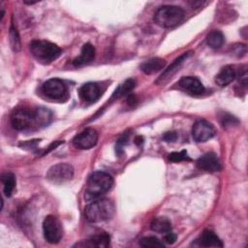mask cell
<instances>
[{"mask_svg": "<svg viewBox=\"0 0 248 248\" xmlns=\"http://www.w3.org/2000/svg\"><path fill=\"white\" fill-rule=\"evenodd\" d=\"M114 204L108 199H97L89 202L84 209V215L90 223H100L112 217Z\"/></svg>", "mask_w": 248, "mask_h": 248, "instance_id": "1", "label": "cell"}, {"mask_svg": "<svg viewBox=\"0 0 248 248\" xmlns=\"http://www.w3.org/2000/svg\"><path fill=\"white\" fill-rule=\"evenodd\" d=\"M113 185V179L111 175L105 171L93 172L88 181L86 187V199L93 200L97 199L105 193L108 192Z\"/></svg>", "mask_w": 248, "mask_h": 248, "instance_id": "2", "label": "cell"}, {"mask_svg": "<svg viewBox=\"0 0 248 248\" xmlns=\"http://www.w3.org/2000/svg\"><path fill=\"white\" fill-rule=\"evenodd\" d=\"M184 18V11L178 6L166 5L160 7L154 14L155 23L163 28H170L180 23Z\"/></svg>", "mask_w": 248, "mask_h": 248, "instance_id": "3", "label": "cell"}, {"mask_svg": "<svg viewBox=\"0 0 248 248\" xmlns=\"http://www.w3.org/2000/svg\"><path fill=\"white\" fill-rule=\"evenodd\" d=\"M32 54L43 62H51L61 54V48L46 40H34L29 45Z\"/></svg>", "mask_w": 248, "mask_h": 248, "instance_id": "4", "label": "cell"}, {"mask_svg": "<svg viewBox=\"0 0 248 248\" xmlns=\"http://www.w3.org/2000/svg\"><path fill=\"white\" fill-rule=\"evenodd\" d=\"M11 124L16 130H28L37 125V112L28 108H18L11 115Z\"/></svg>", "mask_w": 248, "mask_h": 248, "instance_id": "5", "label": "cell"}, {"mask_svg": "<svg viewBox=\"0 0 248 248\" xmlns=\"http://www.w3.org/2000/svg\"><path fill=\"white\" fill-rule=\"evenodd\" d=\"M43 233L45 239L55 244L60 241L63 235V229L60 221L53 215H48L43 222Z\"/></svg>", "mask_w": 248, "mask_h": 248, "instance_id": "6", "label": "cell"}, {"mask_svg": "<svg viewBox=\"0 0 248 248\" xmlns=\"http://www.w3.org/2000/svg\"><path fill=\"white\" fill-rule=\"evenodd\" d=\"M74 175V169L70 164L59 163L49 168L46 172L48 181L54 184H61L72 179Z\"/></svg>", "mask_w": 248, "mask_h": 248, "instance_id": "7", "label": "cell"}, {"mask_svg": "<svg viewBox=\"0 0 248 248\" xmlns=\"http://www.w3.org/2000/svg\"><path fill=\"white\" fill-rule=\"evenodd\" d=\"M98 141V133L94 128H85L78 133L73 140V143L79 149H90Z\"/></svg>", "mask_w": 248, "mask_h": 248, "instance_id": "8", "label": "cell"}, {"mask_svg": "<svg viewBox=\"0 0 248 248\" xmlns=\"http://www.w3.org/2000/svg\"><path fill=\"white\" fill-rule=\"evenodd\" d=\"M42 90L47 98L52 100H59L65 95L67 91V87L63 80L57 78H53L47 79L43 84Z\"/></svg>", "mask_w": 248, "mask_h": 248, "instance_id": "9", "label": "cell"}, {"mask_svg": "<svg viewBox=\"0 0 248 248\" xmlns=\"http://www.w3.org/2000/svg\"><path fill=\"white\" fill-rule=\"evenodd\" d=\"M214 127L205 120L197 121L192 129V135L196 141L204 142L215 136Z\"/></svg>", "mask_w": 248, "mask_h": 248, "instance_id": "10", "label": "cell"}, {"mask_svg": "<svg viewBox=\"0 0 248 248\" xmlns=\"http://www.w3.org/2000/svg\"><path fill=\"white\" fill-rule=\"evenodd\" d=\"M197 166L200 170H202L208 172L219 171L222 169V165L219 157L213 152H208L202 155V157H200L197 161Z\"/></svg>", "mask_w": 248, "mask_h": 248, "instance_id": "11", "label": "cell"}, {"mask_svg": "<svg viewBox=\"0 0 248 248\" xmlns=\"http://www.w3.org/2000/svg\"><path fill=\"white\" fill-rule=\"evenodd\" d=\"M178 85L181 89L186 91L190 95H201L204 92V86L202 81L195 77H183L178 81Z\"/></svg>", "mask_w": 248, "mask_h": 248, "instance_id": "12", "label": "cell"}, {"mask_svg": "<svg viewBox=\"0 0 248 248\" xmlns=\"http://www.w3.org/2000/svg\"><path fill=\"white\" fill-rule=\"evenodd\" d=\"M80 99L85 103H94L101 97V88L96 82H86L78 90Z\"/></svg>", "mask_w": 248, "mask_h": 248, "instance_id": "13", "label": "cell"}, {"mask_svg": "<svg viewBox=\"0 0 248 248\" xmlns=\"http://www.w3.org/2000/svg\"><path fill=\"white\" fill-rule=\"evenodd\" d=\"M192 53H193L192 51H187V52L182 53L179 57H177V58L167 68V70H165V71L163 72V74L158 78V79H157L155 82H156V83H160V82L165 81V80L168 79L169 78H170V77L179 69V67L183 64V62H184L186 59H188V58L190 57V55H191Z\"/></svg>", "mask_w": 248, "mask_h": 248, "instance_id": "14", "label": "cell"}, {"mask_svg": "<svg viewBox=\"0 0 248 248\" xmlns=\"http://www.w3.org/2000/svg\"><path fill=\"white\" fill-rule=\"evenodd\" d=\"M94 58H95V47L88 43L82 46L80 54L74 59L73 64L76 67H79L92 62Z\"/></svg>", "mask_w": 248, "mask_h": 248, "instance_id": "15", "label": "cell"}, {"mask_svg": "<svg viewBox=\"0 0 248 248\" xmlns=\"http://www.w3.org/2000/svg\"><path fill=\"white\" fill-rule=\"evenodd\" d=\"M199 245L203 247H222L223 243L221 239L213 232L205 230L202 232L200 237L197 239Z\"/></svg>", "mask_w": 248, "mask_h": 248, "instance_id": "16", "label": "cell"}, {"mask_svg": "<svg viewBox=\"0 0 248 248\" xmlns=\"http://www.w3.org/2000/svg\"><path fill=\"white\" fill-rule=\"evenodd\" d=\"M166 65V61L162 58L159 57H154V58H150L147 61L143 62L140 68V70L146 74V75H151L154 73H157L159 71H161L162 69H164Z\"/></svg>", "mask_w": 248, "mask_h": 248, "instance_id": "17", "label": "cell"}, {"mask_svg": "<svg viewBox=\"0 0 248 248\" xmlns=\"http://www.w3.org/2000/svg\"><path fill=\"white\" fill-rule=\"evenodd\" d=\"M235 78V72L232 66H225L215 77V82L220 86H227Z\"/></svg>", "mask_w": 248, "mask_h": 248, "instance_id": "18", "label": "cell"}, {"mask_svg": "<svg viewBox=\"0 0 248 248\" xmlns=\"http://www.w3.org/2000/svg\"><path fill=\"white\" fill-rule=\"evenodd\" d=\"M150 228L152 231L159 233H166L171 231V224L166 217H157L154 218L150 224Z\"/></svg>", "mask_w": 248, "mask_h": 248, "instance_id": "19", "label": "cell"}, {"mask_svg": "<svg viewBox=\"0 0 248 248\" xmlns=\"http://www.w3.org/2000/svg\"><path fill=\"white\" fill-rule=\"evenodd\" d=\"M109 244V235L106 232L98 233L91 236L86 240L84 245L86 246H96V247H107Z\"/></svg>", "mask_w": 248, "mask_h": 248, "instance_id": "20", "label": "cell"}, {"mask_svg": "<svg viewBox=\"0 0 248 248\" xmlns=\"http://www.w3.org/2000/svg\"><path fill=\"white\" fill-rule=\"evenodd\" d=\"M2 183L3 191L7 197H10L16 186V177L13 172L7 171L2 174Z\"/></svg>", "mask_w": 248, "mask_h": 248, "instance_id": "21", "label": "cell"}, {"mask_svg": "<svg viewBox=\"0 0 248 248\" xmlns=\"http://www.w3.org/2000/svg\"><path fill=\"white\" fill-rule=\"evenodd\" d=\"M206 43L212 48H219L224 43V35L219 30H212L206 36Z\"/></svg>", "mask_w": 248, "mask_h": 248, "instance_id": "22", "label": "cell"}, {"mask_svg": "<svg viewBox=\"0 0 248 248\" xmlns=\"http://www.w3.org/2000/svg\"><path fill=\"white\" fill-rule=\"evenodd\" d=\"M136 82L133 78H129L125 80L123 83H121L114 91L113 93V98H120L123 96L128 95L135 87Z\"/></svg>", "mask_w": 248, "mask_h": 248, "instance_id": "23", "label": "cell"}, {"mask_svg": "<svg viewBox=\"0 0 248 248\" xmlns=\"http://www.w3.org/2000/svg\"><path fill=\"white\" fill-rule=\"evenodd\" d=\"M37 112V125L38 126H45L47 125L51 120V112L45 108H39L36 109Z\"/></svg>", "mask_w": 248, "mask_h": 248, "instance_id": "24", "label": "cell"}, {"mask_svg": "<svg viewBox=\"0 0 248 248\" xmlns=\"http://www.w3.org/2000/svg\"><path fill=\"white\" fill-rule=\"evenodd\" d=\"M10 43H11L12 48L15 51L20 50V47H21L20 38H19V34H18L14 23H12L11 27H10Z\"/></svg>", "mask_w": 248, "mask_h": 248, "instance_id": "25", "label": "cell"}, {"mask_svg": "<svg viewBox=\"0 0 248 248\" xmlns=\"http://www.w3.org/2000/svg\"><path fill=\"white\" fill-rule=\"evenodd\" d=\"M140 245L144 248H162L164 247V243L160 241L155 236H147L143 237L140 240Z\"/></svg>", "mask_w": 248, "mask_h": 248, "instance_id": "26", "label": "cell"}, {"mask_svg": "<svg viewBox=\"0 0 248 248\" xmlns=\"http://www.w3.org/2000/svg\"><path fill=\"white\" fill-rule=\"evenodd\" d=\"M168 159L171 162H182V161H190V158L187 154L186 150H181L179 152L170 153Z\"/></svg>", "mask_w": 248, "mask_h": 248, "instance_id": "27", "label": "cell"}, {"mask_svg": "<svg viewBox=\"0 0 248 248\" xmlns=\"http://www.w3.org/2000/svg\"><path fill=\"white\" fill-rule=\"evenodd\" d=\"M127 141H128V135L126 134V135H123L118 140H117V143H116V151L118 152V153H121L122 152V148H123V146L127 143Z\"/></svg>", "mask_w": 248, "mask_h": 248, "instance_id": "28", "label": "cell"}, {"mask_svg": "<svg viewBox=\"0 0 248 248\" xmlns=\"http://www.w3.org/2000/svg\"><path fill=\"white\" fill-rule=\"evenodd\" d=\"M247 70L246 68H244L242 70L241 73H239V76H238V81L243 85V86H246L247 85Z\"/></svg>", "mask_w": 248, "mask_h": 248, "instance_id": "29", "label": "cell"}, {"mask_svg": "<svg viewBox=\"0 0 248 248\" xmlns=\"http://www.w3.org/2000/svg\"><path fill=\"white\" fill-rule=\"evenodd\" d=\"M164 239H165V241H166L167 243L172 244V243H174L175 240H176V234L173 233V232H166Z\"/></svg>", "mask_w": 248, "mask_h": 248, "instance_id": "30", "label": "cell"}, {"mask_svg": "<svg viewBox=\"0 0 248 248\" xmlns=\"http://www.w3.org/2000/svg\"><path fill=\"white\" fill-rule=\"evenodd\" d=\"M177 138V134L175 132H167L164 136H163V139L166 140V141H174Z\"/></svg>", "mask_w": 248, "mask_h": 248, "instance_id": "31", "label": "cell"}, {"mask_svg": "<svg viewBox=\"0 0 248 248\" xmlns=\"http://www.w3.org/2000/svg\"><path fill=\"white\" fill-rule=\"evenodd\" d=\"M233 120H236L234 117H232V115H229V116H225L222 120V124L223 126H228V125H232L233 124Z\"/></svg>", "mask_w": 248, "mask_h": 248, "instance_id": "32", "label": "cell"}]
</instances>
